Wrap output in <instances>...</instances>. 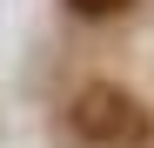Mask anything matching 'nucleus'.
Returning a JSON list of instances; mask_svg holds the SVG:
<instances>
[{
  "instance_id": "f257e3e1",
  "label": "nucleus",
  "mask_w": 154,
  "mask_h": 148,
  "mask_svg": "<svg viewBox=\"0 0 154 148\" xmlns=\"http://www.w3.org/2000/svg\"><path fill=\"white\" fill-rule=\"evenodd\" d=\"M74 135H81V141H100V148H121V141L147 135V114H141V101L127 88L94 81V88L74 94Z\"/></svg>"
},
{
  "instance_id": "f03ea898",
  "label": "nucleus",
  "mask_w": 154,
  "mask_h": 148,
  "mask_svg": "<svg viewBox=\"0 0 154 148\" xmlns=\"http://www.w3.org/2000/svg\"><path fill=\"white\" fill-rule=\"evenodd\" d=\"M67 7H74V14H87V20H107V14L127 7V0H67Z\"/></svg>"
}]
</instances>
